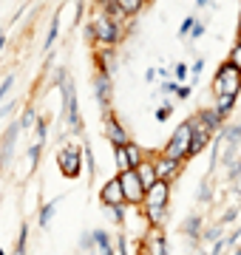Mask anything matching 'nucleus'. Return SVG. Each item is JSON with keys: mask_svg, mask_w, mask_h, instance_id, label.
Listing matches in <instances>:
<instances>
[{"mask_svg": "<svg viewBox=\"0 0 241 255\" xmlns=\"http://www.w3.org/2000/svg\"><path fill=\"white\" fill-rule=\"evenodd\" d=\"M88 31H91V37L97 40V43H102V46H117V43L122 40V28L117 26L105 11H100V14L91 20Z\"/></svg>", "mask_w": 241, "mask_h": 255, "instance_id": "obj_1", "label": "nucleus"}, {"mask_svg": "<svg viewBox=\"0 0 241 255\" xmlns=\"http://www.w3.org/2000/svg\"><path fill=\"white\" fill-rule=\"evenodd\" d=\"M241 88V71H236L230 63H224L219 71H216L213 80V94L216 97H236Z\"/></svg>", "mask_w": 241, "mask_h": 255, "instance_id": "obj_2", "label": "nucleus"}, {"mask_svg": "<svg viewBox=\"0 0 241 255\" xmlns=\"http://www.w3.org/2000/svg\"><path fill=\"white\" fill-rule=\"evenodd\" d=\"M57 80L63 82V97H65V122L71 130H80V111H77V91H74V82L68 74H57Z\"/></svg>", "mask_w": 241, "mask_h": 255, "instance_id": "obj_3", "label": "nucleus"}, {"mask_svg": "<svg viewBox=\"0 0 241 255\" xmlns=\"http://www.w3.org/2000/svg\"><path fill=\"white\" fill-rule=\"evenodd\" d=\"M187 150H190V122L179 125V130L170 136V142L165 145V156H167V159L182 162V159L187 156Z\"/></svg>", "mask_w": 241, "mask_h": 255, "instance_id": "obj_4", "label": "nucleus"}, {"mask_svg": "<svg viewBox=\"0 0 241 255\" xmlns=\"http://www.w3.org/2000/svg\"><path fill=\"white\" fill-rule=\"evenodd\" d=\"M120 179V187H122V196H125V201H142L145 199V187L139 184V179H136V173H133V167L130 170H125V173L117 176Z\"/></svg>", "mask_w": 241, "mask_h": 255, "instance_id": "obj_5", "label": "nucleus"}, {"mask_svg": "<svg viewBox=\"0 0 241 255\" xmlns=\"http://www.w3.org/2000/svg\"><path fill=\"white\" fill-rule=\"evenodd\" d=\"M57 164H60V170H63L68 179L80 176V150H77V147H63L60 156H57Z\"/></svg>", "mask_w": 241, "mask_h": 255, "instance_id": "obj_6", "label": "nucleus"}, {"mask_svg": "<svg viewBox=\"0 0 241 255\" xmlns=\"http://www.w3.org/2000/svg\"><path fill=\"white\" fill-rule=\"evenodd\" d=\"M139 164V147L125 142V145L117 147V167H120V173L130 170V167H136Z\"/></svg>", "mask_w": 241, "mask_h": 255, "instance_id": "obj_7", "label": "nucleus"}, {"mask_svg": "<svg viewBox=\"0 0 241 255\" xmlns=\"http://www.w3.org/2000/svg\"><path fill=\"white\" fill-rule=\"evenodd\" d=\"M142 201H148V207H165L167 204V182L156 179V184L145 190V199Z\"/></svg>", "mask_w": 241, "mask_h": 255, "instance_id": "obj_8", "label": "nucleus"}, {"mask_svg": "<svg viewBox=\"0 0 241 255\" xmlns=\"http://www.w3.org/2000/svg\"><path fill=\"white\" fill-rule=\"evenodd\" d=\"M102 201H105L108 207H117V204H122V201H125L122 187H120V179H111V182L102 187Z\"/></svg>", "mask_w": 241, "mask_h": 255, "instance_id": "obj_9", "label": "nucleus"}, {"mask_svg": "<svg viewBox=\"0 0 241 255\" xmlns=\"http://www.w3.org/2000/svg\"><path fill=\"white\" fill-rule=\"evenodd\" d=\"M133 173H136V179H139V184L145 187V190L156 184V167H153L150 162H139L136 167H133Z\"/></svg>", "mask_w": 241, "mask_h": 255, "instance_id": "obj_10", "label": "nucleus"}, {"mask_svg": "<svg viewBox=\"0 0 241 255\" xmlns=\"http://www.w3.org/2000/svg\"><path fill=\"white\" fill-rule=\"evenodd\" d=\"M156 179H162V182H167L170 176H176L179 173V167H182V162H176V159H167V156H162L156 164Z\"/></svg>", "mask_w": 241, "mask_h": 255, "instance_id": "obj_11", "label": "nucleus"}, {"mask_svg": "<svg viewBox=\"0 0 241 255\" xmlns=\"http://www.w3.org/2000/svg\"><path fill=\"white\" fill-rule=\"evenodd\" d=\"M97 100H100L102 108H108V102H111V74H97Z\"/></svg>", "mask_w": 241, "mask_h": 255, "instance_id": "obj_12", "label": "nucleus"}, {"mask_svg": "<svg viewBox=\"0 0 241 255\" xmlns=\"http://www.w3.org/2000/svg\"><path fill=\"white\" fill-rule=\"evenodd\" d=\"M105 136L111 139V142H114L117 147L128 142V133H125V128H122L120 122H117V119H108V122H105Z\"/></svg>", "mask_w": 241, "mask_h": 255, "instance_id": "obj_13", "label": "nucleus"}, {"mask_svg": "<svg viewBox=\"0 0 241 255\" xmlns=\"http://www.w3.org/2000/svg\"><path fill=\"white\" fill-rule=\"evenodd\" d=\"M196 122H199V125H202L204 130H207V133H213V130H219V128H222L224 119L219 117L216 111H202V114L196 117Z\"/></svg>", "mask_w": 241, "mask_h": 255, "instance_id": "obj_14", "label": "nucleus"}, {"mask_svg": "<svg viewBox=\"0 0 241 255\" xmlns=\"http://www.w3.org/2000/svg\"><path fill=\"white\" fill-rule=\"evenodd\" d=\"M17 130H20V122H14V125L9 128L6 139H3V153H0V164H9V159H11V145H14V136H17Z\"/></svg>", "mask_w": 241, "mask_h": 255, "instance_id": "obj_15", "label": "nucleus"}, {"mask_svg": "<svg viewBox=\"0 0 241 255\" xmlns=\"http://www.w3.org/2000/svg\"><path fill=\"white\" fill-rule=\"evenodd\" d=\"M111 3L122 11V14H136V11L145 6V0H111Z\"/></svg>", "mask_w": 241, "mask_h": 255, "instance_id": "obj_16", "label": "nucleus"}, {"mask_svg": "<svg viewBox=\"0 0 241 255\" xmlns=\"http://www.w3.org/2000/svg\"><path fill=\"white\" fill-rule=\"evenodd\" d=\"M233 102H236V97H216V108H213V111L224 119V117L233 111Z\"/></svg>", "mask_w": 241, "mask_h": 255, "instance_id": "obj_17", "label": "nucleus"}, {"mask_svg": "<svg viewBox=\"0 0 241 255\" xmlns=\"http://www.w3.org/2000/svg\"><path fill=\"white\" fill-rule=\"evenodd\" d=\"M148 255H165V238L159 236V233H153L148 238Z\"/></svg>", "mask_w": 241, "mask_h": 255, "instance_id": "obj_18", "label": "nucleus"}, {"mask_svg": "<svg viewBox=\"0 0 241 255\" xmlns=\"http://www.w3.org/2000/svg\"><path fill=\"white\" fill-rule=\"evenodd\" d=\"M57 34H60V14H54V20H51V28H48V37L46 43H43V51H48V48L57 43Z\"/></svg>", "mask_w": 241, "mask_h": 255, "instance_id": "obj_19", "label": "nucleus"}, {"mask_svg": "<svg viewBox=\"0 0 241 255\" xmlns=\"http://www.w3.org/2000/svg\"><path fill=\"white\" fill-rule=\"evenodd\" d=\"M57 204H60V199H54L51 204H46V207L40 210V227H48V224H51V216H54Z\"/></svg>", "mask_w": 241, "mask_h": 255, "instance_id": "obj_20", "label": "nucleus"}, {"mask_svg": "<svg viewBox=\"0 0 241 255\" xmlns=\"http://www.w3.org/2000/svg\"><path fill=\"white\" fill-rule=\"evenodd\" d=\"M227 63H230L233 68H236V71H241V46H239V43H236V48L230 51V57H227Z\"/></svg>", "mask_w": 241, "mask_h": 255, "instance_id": "obj_21", "label": "nucleus"}, {"mask_svg": "<svg viewBox=\"0 0 241 255\" xmlns=\"http://www.w3.org/2000/svg\"><path fill=\"white\" fill-rule=\"evenodd\" d=\"M148 219L153 221V224L165 221V207H148Z\"/></svg>", "mask_w": 241, "mask_h": 255, "instance_id": "obj_22", "label": "nucleus"}, {"mask_svg": "<svg viewBox=\"0 0 241 255\" xmlns=\"http://www.w3.org/2000/svg\"><path fill=\"white\" fill-rule=\"evenodd\" d=\"M34 119H37V111H34V108H28L26 114H23V119H20V128H28L31 122H34Z\"/></svg>", "mask_w": 241, "mask_h": 255, "instance_id": "obj_23", "label": "nucleus"}, {"mask_svg": "<svg viewBox=\"0 0 241 255\" xmlns=\"http://www.w3.org/2000/svg\"><path fill=\"white\" fill-rule=\"evenodd\" d=\"M14 253L17 255L26 253V227H20V238H17V244H14Z\"/></svg>", "mask_w": 241, "mask_h": 255, "instance_id": "obj_24", "label": "nucleus"}, {"mask_svg": "<svg viewBox=\"0 0 241 255\" xmlns=\"http://www.w3.org/2000/svg\"><path fill=\"white\" fill-rule=\"evenodd\" d=\"M11 82H14V77H6L3 85H0V105H3V100H6V94L11 91Z\"/></svg>", "mask_w": 241, "mask_h": 255, "instance_id": "obj_25", "label": "nucleus"}, {"mask_svg": "<svg viewBox=\"0 0 241 255\" xmlns=\"http://www.w3.org/2000/svg\"><path fill=\"white\" fill-rule=\"evenodd\" d=\"M193 23H196V17L190 14V17H187L185 23H182V28H179V37H187V34H190V28H193Z\"/></svg>", "mask_w": 241, "mask_h": 255, "instance_id": "obj_26", "label": "nucleus"}, {"mask_svg": "<svg viewBox=\"0 0 241 255\" xmlns=\"http://www.w3.org/2000/svg\"><path fill=\"white\" fill-rule=\"evenodd\" d=\"M173 77L182 82V80L187 77V65H185V63H176V65H173Z\"/></svg>", "mask_w": 241, "mask_h": 255, "instance_id": "obj_27", "label": "nucleus"}, {"mask_svg": "<svg viewBox=\"0 0 241 255\" xmlns=\"http://www.w3.org/2000/svg\"><path fill=\"white\" fill-rule=\"evenodd\" d=\"M179 97V100H187L190 97V85H176V91H173Z\"/></svg>", "mask_w": 241, "mask_h": 255, "instance_id": "obj_28", "label": "nucleus"}, {"mask_svg": "<svg viewBox=\"0 0 241 255\" xmlns=\"http://www.w3.org/2000/svg\"><path fill=\"white\" fill-rule=\"evenodd\" d=\"M190 34H193L190 40H196V37H202V34H204V23H199V20H196V23H193V28H190Z\"/></svg>", "mask_w": 241, "mask_h": 255, "instance_id": "obj_29", "label": "nucleus"}, {"mask_svg": "<svg viewBox=\"0 0 241 255\" xmlns=\"http://www.w3.org/2000/svg\"><path fill=\"white\" fill-rule=\"evenodd\" d=\"M167 117H170V105H165V108H159V111H156V119H159V122H165Z\"/></svg>", "mask_w": 241, "mask_h": 255, "instance_id": "obj_30", "label": "nucleus"}, {"mask_svg": "<svg viewBox=\"0 0 241 255\" xmlns=\"http://www.w3.org/2000/svg\"><path fill=\"white\" fill-rule=\"evenodd\" d=\"M162 91H165V94H170V91H176V82H173V80H167V82H162Z\"/></svg>", "mask_w": 241, "mask_h": 255, "instance_id": "obj_31", "label": "nucleus"}, {"mask_svg": "<svg viewBox=\"0 0 241 255\" xmlns=\"http://www.w3.org/2000/svg\"><path fill=\"white\" fill-rule=\"evenodd\" d=\"M204 71V60H196L193 63V74H202Z\"/></svg>", "mask_w": 241, "mask_h": 255, "instance_id": "obj_32", "label": "nucleus"}, {"mask_svg": "<svg viewBox=\"0 0 241 255\" xmlns=\"http://www.w3.org/2000/svg\"><path fill=\"white\" fill-rule=\"evenodd\" d=\"M3 46H6V37L0 34V51H3Z\"/></svg>", "mask_w": 241, "mask_h": 255, "instance_id": "obj_33", "label": "nucleus"}, {"mask_svg": "<svg viewBox=\"0 0 241 255\" xmlns=\"http://www.w3.org/2000/svg\"><path fill=\"white\" fill-rule=\"evenodd\" d=\"M97 3H102V6H105V3H108V0H97Z\"/></svg>", "mask_w": 241, "mask_h": 255, "instance_id": "obj_34", "label": "nucleus"}, {"mask_svg": "<svg viewBox=\"0 0 241 255\" xmlns=\"http://www.w3.org/2000/svg\"><path fill=\"white\" fill-rule=\"evenodd\" d=\"M239 46H241V34H239Z\"/></svg>", "mask_w": 241, "mask_h": 255, "instance_id": "obj_35", "label": "nucleus"}, {"mask_svg": "<svg viewBox=\"0 0 241 255\" xmlns=\"http://www.w3.org/2000/svg\"><path fill=\"white\" fill-rule=\"evenodd\" d=\"M239 28H241V23H239Z\"/></svg>", "mask_w": 241, "mask_h": 255, "instance_id": "obj_36", "label": "nucleus"}, {"mask_svg": "<svg viewBox=\"0 0 241 255\" xmlns=\"http://www.w3.org/2000/svg\"><path fill=\"white\" fill-rule=\"evenodd\" d=\"M145 3H148V0H145Z\"/></svg>", "mask_w": 241, "mask_h": 255, "instance_id": "obj_37", "label": "nucleus"}]
</instances>
